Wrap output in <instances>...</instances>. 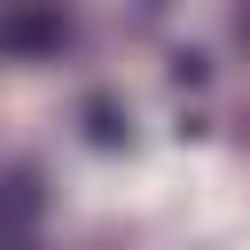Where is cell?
Segmentation results:
<instances>
[]
</instances>
